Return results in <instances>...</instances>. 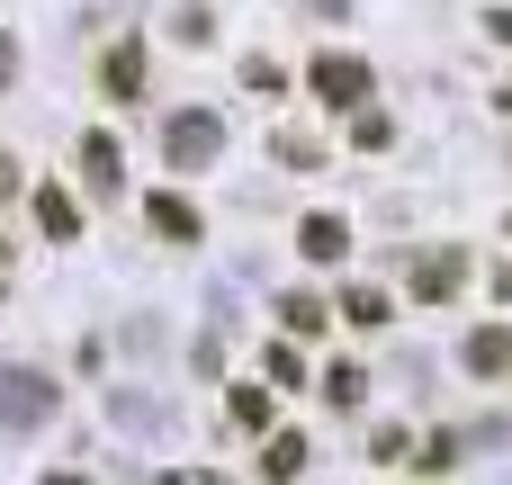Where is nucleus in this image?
I'll return each mask as SVG.
<instances>
[{"label":"nucleus","instance_id":"obj_2","mask_svg":"<svg viewBox=\"0 0 512 485\" xmlns=\"http://www.w3.org/2000/svg\"><path fill=\"white\" fill-rule=\"evenodd\" d=\"M306 90H315L324 108H369V63H360V54H315V63H306Z\"/></svg>","mask_w":512,"mask_h":485},{"label":"nucleus","instance_id":"obj_14","mask_svg":"<svg viewBox=\"0 0 512 485\" xmlns=\"http://www.w3.org/2000/svg\"><path fill=\"white\" fill-rule=\"evenodd\" d=\"M225 414H234L243 432H270V387H234V396H225Z\"/></svg>","mask_w":512,"mask_h":485},{"label":"nucleus","instance_id":"obj_11","mask_svg":"<svg viewBox=\"0 0 512 485\" xmlns=\"http://www.w3.org/2000/svg\"><path fill=\"white\" fill-rule=\"evenodd\" d=\"M261 477H270V485H297V477H306V441H297V432H270V450H261Z\"/></svg>","mask_w":512,"mask_h":485},{"label":"nucleus","instance_id":"obj_21","mask_svg":"<svg viewBox=\"0 0 512 485\" xmlns=\"http://www.w3.org/2000/svg\"><path fill=\"white\" fill-rule=\"evenodd\" d=\"M9 72H18V36H0V99H9Z\"/></svg>","mask_w":512,"mask_h":485},{"label":"nucleus","instance_id":"obj_5","mask_svg":"<svg viewBox=\"0 0 512 485\" xmlns=\"http://www.w3.org/2000/svg\"><path fill=\"white\" fill-rule=\"evenodd\" d=\"M99 90H108V99H144V45H135V36H117V45L99 54Z\"/></svg>","mask_w":512,"mask_h":485},{"label":"nucleus","instance_id":"obj_18","mask_svg":"<svg viewBox=\"0 0 512 485\" xmlns=\"http://www.w3.org/2000/svg\"><path fill=\"white\" fill-rule=\"evenodd\" d=\"M414 468H423V477H450V468H459V432H432V441H423V459H414Z\"/></svg>","mask_w":512,"mask_h":485},{"label":"nucleus","instance_id":"obj_8","mask_svg":"<svg viewBox=\"0 0 512 485\" xmlns=\"http://www.w3.org/2000/svg\"><path fill=\"white\" fill-rule=\"evenodd\" d=\"M459 360H468V369H477V378H504V369H512V333H504V324H477V333H468V351H459Z\"/></svg>","mask_w":512,"mask_h":485},{"label":"nucleus","instance_id":"obj_6","mask_svg":"<svg viewBox=\"0 0 512 485\" xmlns=\"http://www.w3.org/2000/svg\"><path fill=\"white\" fill-rule=\"evenodd\" d=\"M81 180H90L99 198H117V189H126V153H117V135H99V126L81 135Z\"/></svg>","mask_w":512,"mask_h":485},{"label":"nucleus","instance_id":"obj_19","mask_svg":"<svg viewBox=\"0 0 512 485\" xmlns=\"http://www.w3.org/2000/svg\"><path fill=\"white\" fill-rule=\"evenodd\" d=\"M351 135H360V144H369V153H378V144H387V135H396V126H387V108H360V117H351Z\"/></svg>","mask_w":512,"mask_h":485},{"label":"nucleus","instance_id":"obj_12","mask_svg":"<svg viewBox=\"0 0 512 485\" xmlns=\"http://www.w3.org/2000/svg\"><path fill=\"white\" fill-rule=\"evenodd\" d=\"M279 324H288V333H324V324H333V306H324L315 288H288V297H279Z\"/></svg>","mask_w":512,"mask_h":485},{"label":"nucleus","instance_id":"obj_22","mask_svg":"<svg viewBox=\"0 0 512 485\" xmlns=\"http://www.w3.org/2000/svg\"><path fill=\"white\" fill-rule=\"evenodd\" d=\"M486 36H495V45H512V9H495V18H486Z\"/></svg>","mask_w":512,"mask_h":485},{"label":"nucleus","instance_id":"obj_13","mask_svg":"<svg viewBox=\"0 0 512 485\" xmlns=\"http://www.w3.org/2000/svg\"><path fill=\"white\" fill-rule=\"evenodd\" d=\"M342 315H351L360 333H378V324H387L396 306H387V288H342Z\"/></svg>","mask_w":512,"mask_h":485},{"label":"nucleus","instance_id":"obj_4","mask_svg":"<svg viewBox=\"0 0 512 485\" xmlns=\"http://www.w3.org/2000/svg\"><path fill=\"white\" fill-rule=\"evenodd\" d=\"M459 288H468V252H459V243H441V252L414 261V297H423V306H450Z\"/></svg>","mask_w":512,"mask_h":485},{"label":"nucleus","instance_id":"obj_1","mask_svg":"<svg viewBox=\"0 0 512 485\" xmlns=\"http://www.w3.org/2000/svg\"><path fill=\"white\" fill-rule=\"evenodd\" d=\"M216 153H225V117H216V108H180V117L162 126V162H171V171H207Z\"/></svg>","mask_w":512,"mask_h":485},{"label":"nucleus","instance_id":"obj_9","mask_svg":"<svg viewBox=\"0 0 512 485\" xmlns=\"http://www.w3.org/2000/svg\"><path fill=\"white\" fill-rule=\"evenodd\" d=\"M27 207H36V225H45V243H72V234H81V207H72L63 189H27Z\"/></svg>","mask_w":512,"mask_h":485},{"label":"nucleus","instance_id":"obj_20","mask_svg":"<svg viewBox=\"0 0 512 485\" xmlns=\"http://www.w3.org/2000/svg\"><path fill=\"white\" fill-rule=\"evenodd\" d=\"M18 189H27V180H18V153H0V207H9Z\"/></svg>","mask_w":512,"mask_h":485},{"label":"nucleus","instance_id":"obj_7","mask_svg":"<svg viewBox=\"0 0 512 485\" xmlns=\"http://www.w3.org/2000/svg\"><path fill=\"white\" fill-rule=\"evenodd\" d=\"M144 216H153V234H162V243H198V234H207V216H198L180 189H153V198H144Z\"/></svg>","mask_w":512,"mask_h":485},{"label":"nucleus","instance_id":"obj_17","mask_svg":"<svg viewBox=\"0 0 512 485\" xmlns=\"http://www.w3.org/2000/svg\"><path fill=\"white\" fill-rule=\"evenodd\" d=\"M324 396H333V405H342V414H351V405H360V396H369V369H351V360H342V369H333V378H324Z\"/></svg>","mask_w":512,"mask_h":485},{"label":"nucleus","instance_id":"obj_23","mask_svg":"<svg viewBox=\"0 0 512 485\" xmlns=\"http://www.w3.org/2000/svg\"><path fill=\"white\" fill-rule=\"evenodd\" d=\"M45 485H90V477H81V468H54V477H45Z\"/></svg>","mask_w":512,"mask_h":485},{"label":"nucleus","instance_id":"obj_16","mask_svg":"<svg viewBox=\"0 0 512 485\" xmlns=\"http://www.w3.org/2000/svg\"><path fill=\"white\" fill-rule=\"evenodd\" d=\"M270 387H306V351L297 342H270Z\"/></svg>","mask_w":512,"mask_h":485},{"label":"nucleus","instance_id":"obj_10","mask_svg":"<svg viewBox=\"0 0 512 485\" xmlns=\"http://www.w3.org/2000/svg\"><path fill=\"white\" fill-rule=\"evenodd\" d=\"M297 252H306V261H342V252H351V225H342V216H306V225H297Z\"/></svg>","mask_w":512,"mask_h":485},{"label":"nucleus","instance_id":"obj_25","mask_svg":"<svg viewBox=\"0 0 512 485\" xmlns=\"http://www.w3.org/2000/svg\"><path fill=\"white\" fill-rule=\"evenodd\" d=\"M0 252H9V243H0Z\"/></svg>","mask_w":512,"mask_h":485},{"label":"nucleus","instance_id":"obj_15","mask_svg":"<svg viewBox=\"0 0 512 485\" xmlns=\"http://www.w3.org/2000/svg\"><path fill=\"white\" fill-rule=\"evenodd\" d=\"M270 153H279V162H288V171H315V162H324V153H315V135H306V126H279V144H270Z\"/></svg>","mask_w":512,"mask_h":485},{"label":"nucleus","instance_id":"obj_3","mask_svg":"<svg viewBox=\"0 0 512 485\" xmlns=\"http://www.w3.org/2000/svg\"><path fill=\"white\" fill-rule=\"evenodd\" d=\"M54 405H63V396H54V378H36V369H9V378H0V423H9V432L54 423Z\"/></svg>","mask_w":512,"mask_h":485},{"label":"nucleus","instance_id":"obj_24","mask_svg":"<svg viewBox=\"0 0 512 485\" xmlns=\"http://www.w3.org/2000/svg\"><path fill=\"white\" fill-rule=\"evenodd\" d=\"M495 108H512V90H504V99H495Z\"/></svg>","mask_w":512,"mask_h":485}]
</instances>
